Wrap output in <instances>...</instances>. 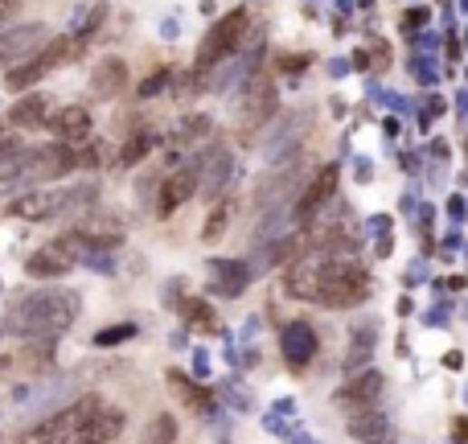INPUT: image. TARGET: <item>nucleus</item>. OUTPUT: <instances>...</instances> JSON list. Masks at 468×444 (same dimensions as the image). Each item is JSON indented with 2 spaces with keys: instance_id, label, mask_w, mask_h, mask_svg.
I'll list each match as a JSON object with an SVG mask.
<instances>
[{
  "instance_id": "f257e3e1",
  "label": "nucleus",
  "mask_w": 468,
  "mask_h": 444,
  "mask_svg": "<svg viewBox=\"0 0 468 444\" xmlns=\"http://www.w3.org/2000/svg\"><path fill=\"white\" fill-rule=\"evenodd\" d=\"M79 317V296L66 288H42L29 293L25 301H17L9 309V329L17 333H62Z\"/></svg>"
},
{
  "instance_id": "f03ea898",
  "label": "nucleus",
  "mask_w": 468,
  "mask_h": 444,
  "mask_svg": "<svg viewBox=\"0 0 468 444\" xmlns=\"http://www.w3.org/2000/svg\"><path fill=\"white\" fill-rule=\"evenodd\" d=\"M366 296H370V275L362 272V264L325 256V280H320L317 301L325 309H349V304H362Z\"/></svg>"
},
{
  "instance_id": "7ed1b4c3",
  "label": "nucleus",
  "mask_w": 468,
  "mask_h": 444,
  "mask_svg": "<svg viewBox=\"0 0 468 444\" xmlns=\"http://www.w3.org/2000/svg\"><path fill=\"white\" fill-rule=\"evenodd\" d=\"M79 37H58V42H45L37 53H29L25 63H17L9 74H5V87L9 91H29L33 82H42L50 71H58L62 63L79 58Z\"/></svg>"
},
{
  "instance_id": "20e7f679",
  "label": "nucleus",
  "mask_w": 468,
  "mask_h": 444,
  "mask_svg": "<svg viewBox=\"0 0 468 444\" xmlns=\"http://www.w3.org/2000/svg\"><path fill=\"white\" fill-rule=\"evenodd\" d=\"M247 29H251V13L247 9H230L226 17L205 34L202 50H197V74H205L210 66H218L222 58H230V53L239 50V45L247 42Z\"/></svg>"
},
{
  "instance_id": "39448f33",
  "label": "nucleus",
  "mask_w": 468,
  "mask_h": 444,
  "mask_svg": "<svg viewBox=\"0 0 468 444\" xmlns=\"http://www.w3.org/2000/svg\"><path fill=\"white\" fill-rule=\"evenodd\" d=\"M99 408H103V400H99V395H87V400H79V403H71V408H62L58 416H50L45 424H37L21 444H71L74 436H79V428L87 424V420L95 416Z\"/></svg>"
},
{
  "instance_id": "423d86ee",
  "label": "nucleus",
  "mask_w": 468,
  "mask_h": 444,
  "mask_svg": "<svg viewBox=\"0 0 468 444\" xmlns=\"http://www.w3.org/2000/svg\"><path fill=\"white\" fill-rule=\"evenodd\" d=\"M95 198V186H79V189H33V194L17 198L13 202V214L25 222H42V218H53V214L71 210L74 202H91Z\"/></svg>"
},
{
  "instance_id": "0eeeda50",
  "label": "nucleus",
  "mask_w": 468,
  "mask_h": 444,
  "mask_svg": "<svg viewBox=\"0 0 468 444\" xmlns=\"http://www.w3.org/2000/svg\"><path fill=\"white\" fill-rule=\"evenodd\" d=\"M382 391H387V379H382L378 371H358L354 379L345 382L341 391L333 395V403L341 411H349V416H358V411H370V408H378V400H382Z\"/></svg>"
},
{
  "instance_id": "6e6552de",
  "label": "nucleus",
  "mask_w": 468,
  "mask_h": 444,
  "mask_svg": "<svg viewBox=\"0 0 468 444\" xmlns=\"http://www.w3.org/2000/svg\"><path fill=\"white\" fill-rule=\"evenodd\" d=\"M275 107H280V95H275V82L267 79V74H259L255 82H251L247 99H243V120H239V132H255V128H263L267 120L275 116Z\"/></svg>"
},
{
  "instance_id": "1a4fd4ad",
  "label": "nucleus",
  "mask_w": 468,
  "mask_h": 444,
  "mask_svg": "<svg viewBox=\"0 0 468 444\" xmlns=\"http://www.w3.org/2000/svg\"><path fill=\"white\" fill-rule=\"evenodd\" d=\"M320 280H325V256H301L296 264H288V272H283V288H288V296H296V301H317L320 296Z\"/></svg>"
},
{
  "instance_id": "9d476101",
  "label": "nucleus",
  "mask_w": 468,
  "mask_h": 444,
  "mask_svg": "<svg viewBox=\"0 0 468 444\" xmlns=\"http://www.w3.org/2000/svg\"><path fill=\"white\" fill-rule=\"evenodd\" d=\"M337 181H341V178H337V165H325V169H320L317 178L309 181V189H304V194L296 198V214H301L304 222L317 218V214L329 206V198L337 194Z\"/></svg>"
},
{
  "instance_id": "9b49d317",
  "label": "nucleus",
  "mask_w": 468,
  "mask_h": 444,
  "mask_svg": "<svg viewBox=\"0 0 468 444\" xmlns=\"http://www.w3.org/2000/svg\"><path fill=\"white\" fill-rule=\"evenodd\" d=\"M119 432H124V411L107 408V403H103V408H99L95 416L79 428V436H74L71 444H111Z\"/></svg>"
},
{
  "instance_id": "f8f14e48",
  "label": "nucleus",
  "mask_w": 468,
  "mask_h": 444,
  "mask_svg": "<svg viewBox=\"0 0 468 444\" xmlns=\"http://www.w3.org/2000/svg\"><path fill=\"white\" fill-rule=\"evenodd\" d=\"M194 194H197V169H177V173H168L165 186H160V202H157V210L168 218V214H177L181 206H186Z\"/></svg>"
},
{
  "instance_id": "ddd939ff",
  "label": "nucleus",
  "mask_w": 468,
  "mask_h": 444,
  "mask_svg": "<svg viewBox=\"0 0 468 444\" xmlns=\"http://www.w3.org/2000/svg\"><path fill=\"white\" fill-rule=\"evenodd\" d=\"M45 42V25H25V29H9V34H0V66L21 58V53H37Z\"/></svg>"
},
{
  "instance_id": "4468645a",
  "label": "nucleus",
  "mask_w": 468,
  "mask_h": 444,
  "mask_svg": "<svg viewBox=\"0 0 468 444\" xmlns=\"http://www.w3.org/2000/svg\"><path fill=\"white\" fill-rule=\"evenodd\" d=\"M74 169V152L71 149H37L25 152V173L29 178H58V173Z\"/></svg>"
},
{
  "instance_id": "2eb2a0df",
  "label": "nucleus",
  "mask_w": 468,
  "mask_h": 444,
  "mask_svg": "<svg viewBox=\"0 0 468 444\" xmlns=\"http://www.w3.org/2000/svg\"><path fill=\"white\" fill-rule=\"evenodd\" d=\"M71 267H74V259L66 256L58 243H53V247L33 251V256L25 259V275H33V280H58V275H66Z\"/></svg>"
},
{
  "instance_id": "dca6fc26",
  "label": "nucleus",
  "mask_w": 468,
  "mask_h": 444,
  "mask_svg": "<svg viewBox=\"0 0 468 444\" xmlns=\"http://www.w3.org/2000/svg\"><path fill=\"white\" fill-rule=\"evenodd\" d=\"M50 128L58 132L62 144H82L91 136V111L87 107H58L50 120Z\"/></svg>"
},
{
  "instance_id": "f3484780",
  "label": "nucleus",
  "mask_w": 468,
  "mask_h": 444,
  "mask_svg": "<svg viewBox=\"0 0 468 444\" xmlns=\"http://www.w3.org/2000/svg\"><path fill=\"white\" fill-rule=\"evenodd\" d=\"M349 436L358 444H390V420L378 408L358 411V416H349Z\"/></svg>"
},
{
  "instance_id": "a211bd4d",
  "label": "nucleus",
  "mask_w": 468,
  "mask_h": 444,
  "mask_svg": "<svg viewBox=\"0 0 468 444\" xmlns=\"http://www.w3.org/2000/svg\"><path fill=\"white\" fill-rule=\"evenodd\" d=\"M50 120H53V99H45V95H25L9 107V124H17V128H42V124H50Z\"/></svg>"
},
{
  "instance_id": "6ab92c4d",
  "label": "nucleus",
  "mask_w": 468,
  "mask_h": 444,
  "mask_svg": "<svg viewBox=\"0 0 468 444\" xmlns=\"http://www.w3.org/2000/svg\"><path fill=\"white\" fill-rule=\"evenodd\" d=\"M312 350H317V342H312V329L304 325V321H291L288 329H283V358H288L296 371H304L312 358Z\"/></svg>"
},
{
  "instance_id": "aec40b11",
  "label": "nucleus",
  "mask_w": 468,
  "mask_h": 444,
  "mask_svg": "<svg viewBox=\"0 0 468 444\" xmlns=\"http://www.w3.org/2000/svg\"><path fill=\"white\" fill-rule=\"evenodd\" d=\"M128 79V63L124 58H103V63L95 66V74H91V95L95 99H111L115 91L124 87Z\"/></svg>"
},
{
  "instance_id": "412c9836",
  "label": "nucleus",
  "mask_w": 468,
  "mask_h": 444,
  "mask_svg": "<svg viewBox=\"0 0 468 444\" xmlns=\"http://www.w3.org/2000/svg\"><path fill=\"white\" fill-rule=\"evenodd\" d=\"M140 444H177V416H173V411H160V416H152L148 424H144Z\"/></svg>"
},
{
  "instance_id": "4be33fe9",
  "label": "nucleus",
  "mask_w": 468,
  "mask_h": 444,
  "mask_svg": "<svg viewBox=\"0 0 468 444\" xmlns=\"http://www.w3.org/2000/svg\"><path fill=\"white\" fill-rule=\"evenodd\" d=\"M168 387H173V391H177L181 400L189 403V408H197V411H205V408H210V395H205L202 387H194V382H189L181 371H168Z\"/></svg>"
},
{
  "instance_id": "5701e85b",
  "label": "nucleus",
  "mask_w": 468,
  "mask_h": 444,
  "mask_svg": "<svg viewBox=\"0 0 468 444\" xmlns=\"http://www.w3.org/2000/svg\"><path fill=\"white\" fill-rule=\"evenodd\" d=\"M181 313H186V321L194 329H205V333H214V329H218V317H214V304H205V301H186L181 304Z\"/></svg>"
},
{
  "instance_id": "b1692460",
  "label": "nucleus",
  "mask_w": 468,
  "mask_h": 444,
  "mask_svg": "<svg viewBox=\"0 0 468 444\" xmlns=\"http://www.w3.org/2000/svg\"><path fill=\"white\" fill-rule=\"evenodd\" d=\"M157 149V136L152 132H140V136H132V140L119 149V165H136L140 157H148V152Z\"/></svg>"
},
{
  "instance_id": "393cba45",
  "label": "nucleus",
  "mask_w": 468,
  "mask_h": 444,
  "mask_svg": "<svg viewBox=\"0 0 468 444\" xmlns=\"http://www.w3.org/2000/svg\"><path fill=\"white\" fill-rule=\"evenodd\" d=\"M226 222H230V206H226V202H218V206L210 210V218H205V227H202V239H205V243H214L222 231H226Z\"/></svg>"
},
{
  "instance_id": "a878e982",
  "label": "nucleus",
  "mask_w": 468,
  "mask_h": 444,
  "mask_svg": "<svg viewBox=\"0 0 468 444\" xmlns=\"http://www.w3.org/2000/svg\"><path fill=\"white\" fill-rule=\"evenodd\" d=\"M128 338H136V325L128 321V325H107L103 333H99V346H119V342H128Z\"/></svg>"
},
{
  "instance_id": "bb28decb",
  "label": "nucleus",
  "mask_w": 468,
  "mask_h": 444,
  "mask_svg": "<svg viewBox=\"0 0 468 444\" xmlns=\"http://www.w3.org/2000/svg\"><path fill=\"white\" fill-rule=\"evenodd\" d=\"M13 13H17V0H0V25H5Z\"/></svg>"
},
{
  "instance_id": "cd10ccee",
  "label": "nucleus",
  "mask_w": 468,
  "mask_h": 444,
  "mask_svg": "<svg viewBox=\"0 0 468 444\" xmlns=\"http://www.w3.org/2000/svg\"><path fill=\"white\" fill-rule=\"evenodd\" d=\"M160 87H165V71H160L152 82H144V95H152V91H160Z\"/></svg>"
}]
</instances>
